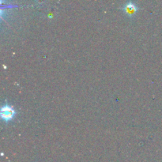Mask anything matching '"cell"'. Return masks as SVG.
I'll return each instance as SVG.
<instances>
[{"label": "cell", "instance_id": "obj_2", "mask_svg": "<svg viewBox=\"0 0 162 162\" xmlns=\"http://www.w3.org/2000/svg\"><path fill=\"white\" fill-rule=\"evenodd\" d=\"M124 10L128 15H134L137 11V10H138V8L135 6V4L129 2L124 6Z\"/></svg>", "mask_w": 162, "mask_h": 162}, {"label": "cell", "instance_id": "obj_1", "mask_svg": "<svg viewBox=\"0 0 162 162\" xmlns=\"http://www.w3.org/2000/svg\"><path fill=\"white\" fill-rule=\"evenodd\" d=\"M14 114H15V111L10 105H5L1 108L0 115H1V117H2V119H4V120H11V119L14 116Z\"/></svg>", "mask_w": 162, "mask_h": 162}]
</instances>
